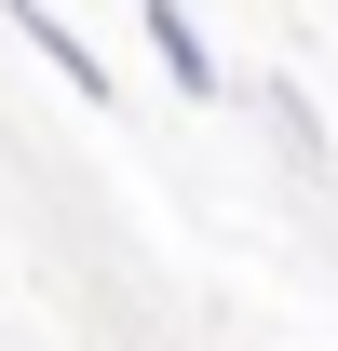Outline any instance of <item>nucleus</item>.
<instances>
[{"label": "nucleus", "mask_w": 338, "mask_h": 351, "mask_svg": "<svg viewBox=\"0 0 338 351\" xmlns=\"http://www.w3.org/2000/svg\"><path fill=\"white\" fill-rule=\"evenodd\" d=\"M0 14H14V41L41 54V68H54V82H68V95H82V108H109V95H122V82H109V54H95L82 27L54 14V0H0Z\"/></svg>", "instance_id": "obj_1"}, {"label": "nucleus", "mask_w": 338, "mask_h": 351, "mask_svg": "<svg viewBox=\"0 0 338 351\" xmlns=\"http://www.w3.org/2000/svg\"><path fill=\"white\" fill-rule=\"evenodd\" d=\"M149 54H163V82L190 95V108H216V82H230V68H216V41L190 27V0H149Z\"/></svg>", "instance_id": "obj_2"}, {"label": "nucleus", "mask_w": 338, "mask_h": 351, "mask_svg": "<svg viewBox=\"0 0 338 351\" xmlns=\"http://www.w3.org/2000/svg\"><path fill=\"white\" fill-rule=\"evenodd\" d=\"M271 135H284V162H297V176H325V122L297 108V82H271Z\"/></svg>", "instance_id": "obj_3"}]
</instances>
